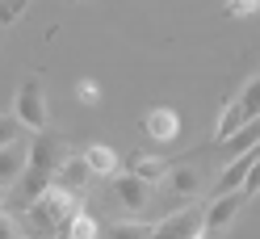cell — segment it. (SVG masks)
I'll return each mask as SVG.
<instances>
[{"label": "cell", "mask_w": 260, "mask_h": 239, "mask_svg": "<svg viewBox=\"0 0 260 239\" xmlns=\"http://www.w3.org/2000/svg\"><path fill=\"white\" fill-rule=\"evenodd\" d=\"M256 118H260V76L248 80V88H243L239 97L226 105V114L218 118V130H214L218 143H226V139L239 130V126H248V122H256Z\"/></svg>", "instance_id": "obj_1"}, {"label": "cell", "mask_w": 260, "mask_h": 239, "mask_svg": "<svg viewBox=\"0 0 260 239\" xmlns=\"http://www.w3.org/2000/svg\"><path fill=\"white\" fill-rule=\"evenodd\" d=\"M13 118H17L25 130H46V122H51V109H46V92L38 80H25L17 88V97H13Z\"/></svg>", "instance_id": "obj_2"}, {"label": "cell", "mask_w": 260, "mask_h": 239, "mask_svg": "<svg viewBox=\"0 0 260 239\" xmlns=\"http://www.w3.org/2000/svg\"><path fill=\"white\" fill-rule=\"evenodd\" d=\"M34 210H38V218L46 222V227H68V222L80 214V201H76L72 189L51 185V189H46V193L34 201Z\"/></svg>", "instance_id": "obj_3"}, {"label": "cell", "mask_w": 260, "mask_h": 239, "mask_svg": "<svg viewBox=\"0 0 260 239\" xmlns=\"http://www.w3.org/2000/svg\"><path fill=\"white\" fill-rule=\"evenodd\" d=\"M248 201L243 197V189H231V193H222V197H214L210 201V210L202 214V231L206 235H214V231H226L235 222V214H239V206Z\"/></svg>", "instance_id": "obj_4"}, {"label": "cell", "mask_w": 260, "mask_h": 239, "mask_svg": "<svg viewBox=\"0 0 260 239\" xmlns=\"http://www.w3.org/2000/svg\"><path fill=\"white\" fill-rule=\"evenodd\" d=\"M202 214L206 210H181V214H172V218H164V222H155V231H151V239H189V235H198L202 231Z\"/></svg>", "instance_id": "obj_5"}, {"label": "cell", "mask_w": 260, "mask_h": 239, "mask_svg": "<svg viewBox=\"0 0 260 239\" xmlns=\"http://www.w3.org/2000/svg\"><path fill=\"white\" fill-rule=\"evenodd\" d=\"M63 143L55 139V134H46V130H38V139H34V147H29V168H42V172H59V164H63Z\"/></svg>", "instance_id": "obj_6"}, {"label": "cell", "mask_w": 260, "mask_h": 239, "mask_svg": "<svg viewBox=\"0 0 260 239\" xmlns=\"http://www.w3.org/2000/svg\"><path fill=\"white\" fill-rule=\"evenodd\" d=\"M113 197H118V206H126V210H143V206H151V185L139 181L135 172H126V177L113 181Z\"/></svg>", "instance_id": "obj_7"}, {"label": "cell", "mask_w": 260, "mask_h": 239, "mask_svg": "<svg viewBox=\"0 0 260 239\" xmlns=\"http://www.w3.org/2000/svg\"><path fill=\"white\" fill-rule=\"evenodd\" d=\"M143 134L155 139V143H176V134H181V118H176V109H147V118H143Z\"/></svg>", "instance_id": "obj_8"}, {"label": "cell", "mask_w": 260, "mask_h": 239, "mask_svg": "<svg viewBox=\"0 0 260 239\" xmlns=\"http://www.w3.org/2000/svg\"><path fill=\"white\" fill-rule=\"evenodd\" d=\"M256 159H260V143H256V147H248L243 155H235L231 164L222 168V177H218V185H214V197H222V193H231V189H239L243 177H248V168L256 164Z\"/></svg>", "instance_id": "obj_9"}, {"label": "cell", "mask_w": 260, "mask_h": 239, "mask_svg": "<svg viewBox=\"0 0 260 239\" xmlns=\"http://www.w3.org/2000/svg\"><path fill=\"white\" fill-rule=\"evenodd\" d=\"M88 181H92L88 159H84V155H63V164H59V172H55V185L72 189V193H84Z\"/></svg>", "instance_id": "obj_10"}, {"label": "cell", "mask_w": 260, "mask_h": 239, "mask_svg": "<svg viewBox=\"0 0 260 239\" xmlns=\"http://www.w3.org/2000/svg\"><path fill=\"white\" fill-rule=\"evenodd\" d=\"M29 164V147L17 139V143H9V147H0V185H13L25 172Z\"/></svg>", "instance_id": "obj_11"}, {"label": "cell", "mask_w": 260, "mask_h": 239, "mask_svg": "<svg viewBox=\"0 0 260 239\" xmlns=\"http://www.w3.org/2000/svg\"><path fill=\"white\" fill-rule=\"evenodd\" d=\"M168 168L172 164H164L159 155H130V172H135L139 181H147V185H159L168 177Z\"/></svg>", "instance_id": "obj_12"}, {"label": "cell", "mask_w": 260, "mask_h": 239, "mask_svg": "<svg viewBox=\"0 0 260 239\" xmlns=\"http://www.w3.org/2000/svg\"><path fill=\"white\" fill-rule=\"evenodd\" d=\"M84 159H88L92 177H113V172H118V151L105 147V143H92V147L84 151Z\"/></svg>", "instance_id": "obj_13"}, {"label": "cell", "mask_w": 260, "mask_h": 239, "mask_svg": "<svg viewBox=\"0 0 260 239\" xmlns=\"http://www.w3.org/2000/svg\"><path fill=\"white\" fill-rule=\"evenodd\" d=\"M168 189L176 197H193L202 189V168H168Z\"/></svg>", "instance_id": "obj_14"}, {"label": "cell", "mask_w": 260, "mask_h": 239, "mask_svg": "<svg viewBox=\"0 0 260 239\" xmlns=\"http://www.w3.org/2000/svg\"><path fill=\"white\" fill-rule=\"evenodd\" d=\"M256 143H260V118H256V122H248V126H239V130L226 139V155L235 159V155H243L248 147H256Z\"/></svg>", "instance_id": "obj_15"}, {"label": "cell", "mask_w": 260, "mask_h": 239, "mask_svg": "<svg viewBox=\"0 0 260 239\" xmlns=\"http://www.w3.org/2000/svg\"><path fill=\"white\" fill-rule=\"evenodd\" d=\"M151 231L155 227H147V222H113L105 239H151Z\"/></svg>", "instance_id": "obj_16"}, {"label": "cell", "mask_w": 260, "mask_h": 239, "mask_svg": "<svg viewBox=\"0 0 260 239\" xmlns=\"http://www.w3.org/2000/svg\"><path fill=\"white\" fill-rule=\"evenodd\" d=\"M63 235H68V239H96V218L80 210V214L68 222V227H63Z\"/></svg>", "instance_id": "obj_17"}, {"label": "cell", "mask_w": 260, "mask_h": 239, "mask_svg": "<svg viewBox=\"0 0 260 239\" xmlns=\"http://www.w3.org/2000/svg\"><path fill=\"white\" fill-rule=\"evenodd\" d=\"M21 130H25V126H21L17 118H13V114H0V147L17 143V139H21Z\"/></svg>", "instance_id": "obj_18"}, {"label": "cell", "mask_w": 260, "mask_h": 239, "mask_svg": "<svg viewBox=\"0 0 260 239\" xmlns=\"http://www.w3.org/2000/svg\"><path fill=\"white\" fill-rule=\"evenodd\" d=\"M25 5H29V0H0V25H13L25 13Z\"/></svg>", "instance_id": "obj_19"}, {"label": "cell", "mask_w": 260, "mask_h": 239, "mask_svg": "<svg viewBox=\"0 0 260 239\" xmlns=\"http://www.w3.org/2000/svg\"><path fill=\"white\" fill-rule=\"evenodd\" d=\"M260 13V0H226V17H252Z\"/></svg>", "instance_id": "obj_20"}, {"label": "cell", "mask_w": 260, "mask_h": 239, "mask_svg": "<svg viewBox=\"0 0 260 239\" xmlns=\"http://www.w3.org/2000/svg\"><path fill=\"white\" fill-rule=\"evenodd\" d=\"M76 97L84 101V105H96V101H101V84H92V80H80V84H76Z\"/></svg>", "instance_id": "obj_21"}, {"label": "cell", "mask_w": 260, "mask_h": 239, "mask_svg": "<svg viewBox=\"0 0 260 239\" xmlns=\"http://www.w3.org/2000/svg\"><path fill=\"white\" fill-rule=\"evenodd\" d=\"M239 189H243V197H256V193H260V159L248 168V177H243V185H239Z\"/></svg>", "instance_id": "obj_22"}, {"label": "cell", "mask_w": 260, "mask_h": 239, "mask_svg": "<svg viewBox=\"0 0 260 239\" xmlns=\"http://www.w3.org/2000/svg\"><path fill=\"white\" fill-rule=\"evenodd\" d=\"M0 239H25L21 227H17V218H9L5 210H0Z\"/></svg>", "instance_id": "obj_23"}, {"label": "cell", "mask_w": 260, "mask_h": 239, "mask_svg": "<svg viewBox=\"0 0 260 239\" xmlns=\"http://www.w3.org/2000/svg\"><path fill=\"white\" fill-rule=\"evenodd\" d=\"M189 239H210V235H206V231H198V235H189Z\"/></svg>", "instance_id": "obj_24"}]
</instances>
